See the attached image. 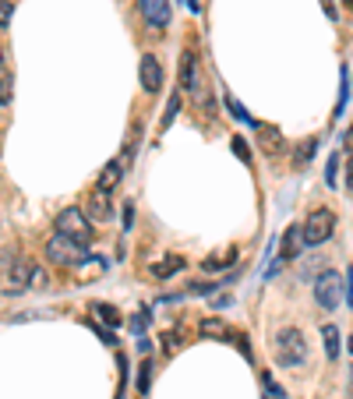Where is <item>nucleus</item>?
<instances>
[{
    "label": "nucleus",
    "mask_w": 353,
    "mask_h": 399,
    "mask_svg": "<svg viewBox=\"0 0 353 399\" xmlns=\"http://www.w3.org/2000/svg\"><path fill=\"white\" fill-rule=\"evenodd\" d=\"M149 318H152V315H149V311H145V308H142V311H138V315H135V318H131V329H135V332H142V329H145V325H149Z\"/></svg>",
    "instance_id": "nucleus-31"
},
{
    "label": "nucleus",
    "mask_w": 353,
    "mask_h": 399,
    "mask_svg": "<svg viewBox=\"0 0 353 399\" xmlns=\"http://www.w3.org/2000/svg\"><path fill=\"white\" fill-rule=\"evenodd\" d=\"M29 287H32V290H46V287H50V276H46V269H36V265H32Z\"/></svg>",
    "instance_id": "nucleus-22"
},
{
    "label": "nucleus",
    "mask_w": 353,
    "mask_h": 399,
    "mask_svg": "<svg viewBox=\"0 0 353 399\" xmlns=\"http://www.w3.org/2000/svg\"><path fill=\"white\" fill-rule=\"evenodd\" d=\"M233 262H237V248H230V251H216V255H209V258L202 262V269H205V272H219V269H230Z\"/></svg>",
    "instance_id": "nucleus-14"
},
{
    "label": "nucleus",
    "mask_w": 353,
    "mask_h": 399,
    "mask_svg": "<svg viewBox=\"0 0 353 399\" xmlns=\"http://www.w3.org/2000/svg\"><path fill=\"white\" fill-rule=\"evenodd\" d=\"M216 287H219V283H195V287H188V294L205 297V294H216Z\"/></svg>",
    "instance_id": "nucleus-29"
},
{
    "label": "nucleus",
    "mask_w": 353,
    "mask_h": 399,
    "mask_svg": "<svg viewBox=\"0 0 353 399\" xmlns=\"http://www.w3.org/2000/svg\"><path fill=\"white\" fill-rule=\"evenodd\" d=\"M301 230H304V244L315 248V244H325L332 234H336V216L329 209H315L304 223H301Z\"/></svg>",
    "instance_id": "nucleus-4"
},
{
    "label": "nucleus",
    "mask_w": 353,
    "mask_h": 399,
    "mask_svg": "<svg viewBox=\"0 0 353 399\" xmlns=\"http://www.w3.org/2000/svg\"><path fill=\"white\" fill-rule=\"evenodd\" d=\"M85 216L92 219V223H106L110 216H113V205H110V198H106V191H92V195H85Z\"/></svg>",
    "instance_id": "nucleus-10"
},
{
    "label": "nucleus",
    "mask_w": 353,
    "mask_h": 399,
    "mask_svg": "<svg viewBox=\"0 0 353 399\" xmlns=\"http://www.w3.org/2000/svg\"><path fill=\"white\" fill-rule=\"evenodd\" d=\"M149 385H152V364L145 361V364H142V375H138V392L145 396V392H149Z\"/></svg>",
    "instance_id": "nucleus-26"
},
{
    "label": "nucleus",
    "mask_w": 353,
    "mask_h": 399,
    "mask_svg": "<svg viewBox=\"0 0 353 399\" xmlns=\"http://www.w3.org/2000/svg\"><path fill=\"white\" fill-rule=\"evenodd\" d=\"M346 188H350V195H353V163H350V170H346Z\"/></svg>",
    "instance_id": "nucleus-34"
},
{
    "label": "nucleus",
    "mask_w": 353,
    "mask_h": 399,
    "mask_svg": "<svg viewBox=\"0 0 353 399\" xmlns=\"http://www.w3.org/2000/svg\"><path fill=\"white\" fill-rule=\"evenodd\" d=\"M138 11H142V18H145L152 29H166L170 18H173L170 0H138Z\"/></svg>",
    "instance_id": "nucleus-8"
},
{
    "label": "nucleus",
    "mask_w": 353,
    "mask_h": 399,
    "mask_svg": "<svg viewBox=\"0 0 353 399\" xmlns=\"http://www.w3.org/2000/svg\"><path fill=\"white\" fill-rule=\"evenodd\" d=\"M262 389H265V399H286L283 389L272 382V375H262Z\"/></svg>",
    "instance_id": "nucleus-23"
},
{
    "label": "nucleus",
    "mask_w": 353,
    "mask_h": 399,
    "mask_svg": "<svg viewBox=\"0 0 353 399\" xmlns=\"http://www.w3.org/2000/svg\"><path fill=\"white\" fill-rule=\"evenodd\" d=\"M46 258H50L53 265H78V262L89 258V255L82 251L78 241H71V237H64V234H53V237L46 241Z\"/></svg>",
    "instance_id": "nucleus-5"
},
{
    "label": "nucleus",
    "mask_w": 353,
    "mask_h": 399,
    "mask_svg": "<svg viewBox=\"0 0 353 399\" xmlns=\"http://www.w3.org/2000/svg\"><path fill=\"white\" fill-rule=\"evenodd\" d=\"M346 297V279L339 272H322L318 283H315V301L322 311H336L339 301Z\"/></svg>",
    "instance_id": "nucleus-3"
},
{
    "label": "nucleus",
    "mask_w": 353,
    "mask_h": 399,
    "mask_svg": "<svg viewBox=\"0 0 353 399\" xmlns=\"http://www.w3.org/2000/svg\"><path fill=\"white\" fill-rule=\"evenodd\" d=\"M346 8H350V11H353V0H346Z\"/></svg>",
    "instance_id": "nucleus-38"
},
{
    "label": "nucleus",
    "mask_w": 353,
    "mask_h": 399,
    "mask_svg": "<svg viewBox=\"0 0 353 399\" xmlns=\"http://www.w3.org/2000/svg\"><path fill=\"white\" fill-rule=\"evenodd\" d=\"M135 226V202H124V230Z\"/></svg>",
    "instance_id": "nucleus-32"
},
{
    "label": "nucleus",
    "mask_w": 353,
    "mask_h": 399,
    "mask_svg": "<svg viewBox=\"0 0 353 399\" xmlns=\"http://www.w3.org/2000/svg\"><path fill=\"white\" fill-rule=\"evenodd\" d=\"M176 110H181V96H173V99L166 103V113H163V128H170V124H173V117H176Z\"/></svg>",
    "instance_id": "nucleus-24"
},
{
    "label": "nucleus",
    "mask_w": 353,
    "mask_h": 399,
    "mask_svg": "<svg viewBox=\"0 0 353 399\" xmlns=\"http://www.w3.org/2000/svg\"><path fill=\"white\" fill-rule=\"evenodd\" d=\"M11 15H15V0H0V29H8Z\"/></svg>",
    "instance_id": "nucleus-28"
},
{
    "label": "nucleus",
    "mask_w": 353,
    "mask_h": 399,
    "mask_svg": "<svg viewBox=\"0 0 353 399\" xmlns=\"http://www.w3.org/2000/svg\"><path fill=\"white\" fill-rule=\"evenodd\" d=\"M0 68H4V50H0Z\"/></svg>",
    "instance_id": "nucleus-37"
},
{
    "label": "nucleus",
    "mask_w": 353,
    "mask_h": 399,
    "mask_svg": "<svg viewBox=\"0 0 353 399\" xmlns=\"http://www.w3.org/2000/svg\"><path fill=\"white\" fill-rule=\"evenodd\" d=\"M343 279H346V304L353 308V269H346V276H343Z\"/></svg>",
    "instance_id": "nucleus-33"
},
{
    "label": "nucleus",
    "mask_w": 353,
    "mask_h": 399,
    "mask_svg": "<svg viewBox=\"0 0 353 399\" xmlns=\"http://www.w3.org/2000/svg\"><path fill=\"white\" fill-rule=\"evenodd\" d=\"M255 138H258V145H262L269 156H276V152L283 149V131H279L276 124H255Z\"/></svg>",
    "instance_id": "nucleus-11"
},
{
    "label": "nucleus",
    "mask_w": 353,
    "mask_h": 399,
    "mask_svg": "<svg viewBox=\"0 0 353 399\" xmlns=\"http://www.w3.org/2000/svg\"><path fill=\"white\" fill-rule=\"evenodd\" d=\"M159 339H163V350H166V354H176V350L184 347V332H181V329H173V332L166 329Z\"/></svg>",
    "instance_id": "nucleus-20"
},
{
    "label": "nucleus",
    "mask_w": 353,
    "mask_h": 399,
    "mask_svg": "<svg viewBox=\"0 0 353 399\" xmlns=\"http://www.w3.org/2000/svg\"><path fill=\"white\" fill-rule=\"evenodd\" d=\"M198 332H202V336H223V339L230 336V329H226L223 318H202V322H198Z\"/></svg>",
    "instance_id": "nucleus-18"
},
{
    "label": "nucleus",
    "mask_w": 353,
    "mask_h": 399,
    "mask_svg": "<svg viewBox=\"0 0 353 399\" xmlns=\"http://www.w3.org/2000/svg\"><path fill=\"white\" fill-rule=\"evenodd\" d=\"M11 99V78L4 75V71H0V106H4Z\"/></svg>",
    "instance_id": "nucleus-30"
},
{
    "label": "nucleus",
    "mask_w": 353,
    "mask_h": 399,
    "mask_svg": "<svg viewBox=\"0 0 353 399\" xmlns=\"http://www.w3.org/2000/svg\"><path fill=\"white\" fill-rule=\"evenodd\" d=\"M308 244H304V230H301V226H290V230L283 234V262H290V258H297L301 251H304Z\"/></svg>",
    "instance_id": "nucleus-12"
},
{
    "label": "nucleus",
    "mask_w": 353,
    "mask_h": 399,
    "mask_svg": "<svg viewBox=\"0 0 353 399\" xmlns=\"http://www.w3.org/2000/svg\"><path fill=\"white\" fill-rule=\"evenodd\" d=\"M336 170H339V152L329 156V170H325V184L329 188H336Z\"/></svg>",
    "instance_id": "nucleus-27"
},
{
    "label": "nucleus",
    "mask_w": 353,
    "mask_h": 399,
    "mask_svg": "<svg viewBox=\"0 0 353 399\" xmlns=\"http://www.w3.org/2000/svg\"><path fill=\"white\" fill-rule=\"evenodd\" d=\"M181 269H184V258H181V255H173V258L156 262V265H152V276H156V279H170L173 272H181Z\"/></svg>",
    "instance_id": "nucleus-15"
},
{
    "label": "nucleus",
    "mask_w": 353,
    "mask_h": 399,
    "mask_svg": "<svg viewBox=\"0 0 353 399\" xmlns=\"http://www.w3.org/2000/svg\"><path fill=\"white\" fill-rule=\"evenodd\" d=\"M92 311H96V318H99V322H106V325H113V329L124 322V318H121V311H117L113 304H92Z\"/></svg>",
    "instance_id": "nucleus-19"
},
{
    "label": "nucleus",
    "mask_w": 353,
    "mask_h": 399,
    "mask_svg": "<svg viewBox=\"0 0 353 399\" xmlns=\"http://www.w3.org/2000/svg\"><path fill=\"white\" fill-rule=\"evenodd\" d=\"M350 350H353V336H350Z\"/></svg>",
    "instance_id": "nucleus-39"
},
{
    "label": "nucleus",
    "mask_w": 353,
    "mask_h": 399,
    "mask_svg": "<svg viewBox=\"0 0 353 399\" xmlns=\"http://www.w3.org/2000/svg\"><path fill=\"white\" fill-rule=\"evenodd\" d=\"M176 82H181L184 92H198V57L195 50L181 53V71H176Z\"/></svg>",
    "instance_id": "nucleus-9"
},
{
    "label": "nucleus",
    "mask_w": 353,
    "mask_h": 399,
    "mask_svg": "<svg viewBox=\"0 0 353 399\" xmlns=\"http://www.w3.org/2000/svg\"><path fill=\"white\" fill-rule=\"evenodd\" d=\"M121 177H124V166H121V159H113V163H106V166H103V174H99L96 188L110 195V191H113L117 184H121Z\"/></svg>",
    "instance_id": "nucleus-13"
},
{
    "label": "nucleus",
    "mask_w": 353,
    "mask_h": 399,
    "mask_svg": "<svg viewBox=\"0 0 353 399\" xmlns=\"http://www.w3.org/2000/svg\"><path fill=\"white\" fill-rule=\"evenodd\" d=\"M226 110H230V117H233V121H241V124H255V121H251V113H248L237 99H233V96H226Z\"/></svg>",
    "instance_id": "nucleus-21"
},
{
    "label": "nucleus",
    "mask_w": 353,
    "mask_h": 399,
    "mask_svg": "<svg viewBox=\"0 0 353 399\" xmlns=\"http://www.w3.org/2000/svg\"><path fill=\"white\" fill-rule=\"evenodd\" d=\"M346 149H350V152H353V128H350V131H346Z\"/></svg>",
    "instance_id": "nucleus-36"
},
{
    "label": "nucleus",
    "mask_w": 353,
    "mask_h": 399,
    "mask_svg": "<svg viewBox=\"0 0 353 399\" xmlns=\"http://www.w3.org/2000/svg\"><path fill=\"white\" fill-rule=\"evenodd\" d=\"M230 145H233V156H237V159H244V163L251 159V152H248V142H244L241 135H237V138H230Z\"/></svg>",
    "instance_id": "nucleus-25"
},
{
    "label": "nucleus",
    "mask_w": 353,
    "mask_h": 399,
    "mask_svg": "<svg viewBox=\"0 0 353 399\" xmlns=\"http://www.w3.org/2000/svg\"><path fill=\"white\" fill-rule=\"evenodd\" d=\"M304 361H308V343H304L301 329L276 332V364H283V368H304Z\"/></svg>",
    "instance_id": "nucleus-1"
},
{
    "label": "nucleus",
    "mask_w": 353,
    "mask_h": 399,
    "mask_svg": "<svg viewBox=\"0 0 353 399\" xmlns=\"http://www.w3.org/2000/svg\"><path fill=\"white\" fill-rule=\"evenodd\" d=\"M57 234H64V237H71V241H92V219L85 216V209H78V205H68V209H61V216H57Z\"/></svg>",
    "instance_id": "nucleus-2"
},
{
    "label": "nucleus",
    "mask_w": 353,
    "mask_h": 399,
    "mask_svg": "<svg viewBox=\"0 0 353 399\" xmlns=\"http://www.w3.org/2000/svg\"><path fill=\"white\" fill-rule=\"evenodd\" d=\"M315 152H318V138H304V142L297 145V156H293V166L304 170L308 159H315Z\"/></svg>",
    "instance_id": "nucleus-16"
},
{
    "label": "nucleus",
    "mask_w": 353,
    "mask_h": 399,
    "mask_svg": "<svg viewBox=\"0 0 353 399\" xmlns=\"http://www.w3.org/2000/svg\"><path fill=\"white\" fill-rule=\"evenodd\" d=\"M138 78H142V89L149 96H156L163 89V64H159V57L152 53H142V61H138Z\"/></svg>",
    "instance_id": "nucleus-7"
},
{
    "label": "nucleus",
    "mask_w": 353,
    "mask_h": 399,
    "mask_svg": "<svg viewBox=\"0 0 353 399\" xmlns=\"http://www.w3.org/2000/svg\"><path fill=\"white\" fill-rule=\"evenodd\" d=\"M322 339H325L329 361H339V329H336V325H325V329H322Z\"/></svg>",
    "instance_id": "nucleus-17"
},
{
    "label": "nucleus",
    "mask_w": 353,
    "mask_h": 399,
    "mask_svg": "<svg viewBox=\"0 0 353 399\" xmlns=\"http://www.w3.org/2000/svg\"><path fill=\"white\" fill-rule=\"evenodd\" d=\"M322 4H325V15H329V18H336V8H332V0H322Z\"/></svg>",
    "instance_id": "nucleus-35"
},
{
    "label": "nucleus",
    "mask_w": 353,
    "mask_h": 399,
    "mask_svg": "<svg viewBox=\"0 0 353 399\" xmlns=\"http://www.w3.org/2000/svg\"><path fill=\"white\" fill-rule=\"evenodd\" d=\"M29 276H32V262L25 255H15L8 262V276H4V294L8 297H18L29 290Z\"/></svg>",
    "instance_id": "nucleus-6"
}]
</instances>
